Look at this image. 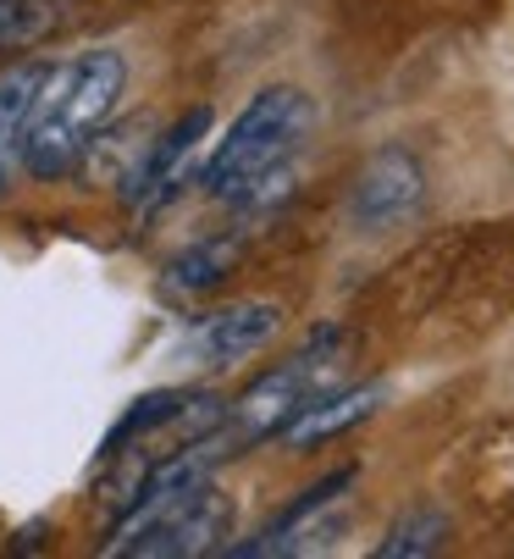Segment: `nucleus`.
<instances>
[{"label":"nucleus","mask_w":514,"mask_h":559,"mask_svg":"<svg viewBox=\"0 0 514 559\" xmlns=\"http://www.w3.org/2000/svg\"><path fill=\"white\" fill-rule=\"evenodd\" d=\"M238 255H243V238L238 233H222V238H200L183 255H171L166 266V288L171 294H211L216 283H227L238 272Z\"/></svg>","instance_id":"9"},{"label":"nucleus","mask_w":514,"mask_h":559,"mask_svg":"<svg viewBox=\"0 0 514 559\" xmlns=\"http://www.w3.org/2000/svg\"><path fill=\"white\" fill-rule=\"evenodd\" d=\"M449 543V515L432 510V504H420L409 515H398L387 526V537L376 543V559H426V554H438Z\"/></svg>","instance_id":"12"},{"label":"nucleus","mask_w":514,"mask_h":559,"mask_svg":"<svg viewBox=\"0 0 514 559\" xmlns=\"http://www.w3.org/2000/svg\"><path fill=\"white\" fill-rule=\"evenodd\" d=\"M382 399H387V388H382V382L326 388V393H315L310 405H304L283 432H277V443H288V449H315V443H326V438H337V432H349V427L371 421Z\"/></svg>","instance_id":"8"},{"label":"nucleus","mask_w":514,"mask_h":559,"mask_svg":"<svg viewBox=\"0 0 514 559\" xmlns=\"http://www.w3.org/2000/svg\"><path fill=\"white\" fill-rule=\"evenodd\" d=\"M232 532V499L216 483H200L189 493H178L160 515H150L128 543H117L111 554H133V559H189V554H222V537Z\"/></svg>","instance_id":"4"},{"label":"nucleus","mask_w":514,"mask_h":559,"mask_svg":"<svg viewBox=\"0 0 514 559\" xmlns=\"http://www.w3.org/2000/svg\"><path fill=\"white\" fill-rule=\"evenodd\" d=\"M56 28H61V7H56V0H0V56L34 50Z\"/></svg>","instance_id":"13"},{"label":"nucleus","mask_w":514,"mask_h":559,"mask_svg":"<svg viewBox=\"0 0 514 559\" xmlns=\"http://www.w3.org/2000/svg\"><path fill=\"white\" fill-rule=\"evenodd\" d=\"M39 72H45V61L0 72V200L12 194V178H17V133H23V117H28Z\"/></svg>","instance_id":"11"},{"label":"nucleus","mask_w":514,"mask_h":559,"mask_svg":"<svg viewBox=\"0 0 514 559\" xmlns=\"http://www.w3.org/2000/svg\"><path fill=\"white\" fill-rule=\"evenodd\" d=\"M211 133V111L205 106H189L178 122H171L160 139H150V150L133 162V173L122 178V200L128 205H144V211H155L171 189H178L189 173H183V162L194 155V144Z\"/></svg>","instance_id":"7"},{"label":"nucleus","mask_w":514,"mask_h":559,"mask_svg":"<svg viewBox=\"0 0 514 559\" xmlns=\"http://www.w3.org/2000/svg\"><path fill=\"white\" fill-rule=\"evenodd\" d=\"M337 360H343V355H337V328H321V333L310 338V349H299L294 360L261 371V377H254V382L232 399L227 416H222V427H216V443L232 454V443L277 438L315 393L337 388Z\"/></svg>","instance_id":"3"},{"label":"nucleus","mask_w":514,"mask_h":559,"mask_svg":"<svg viewBox=\"0 0 514 559\" xmlns=\"http://www.w3.org/2000/svg\"><path fill=\"white\" fill-rule=\"evenodd\" d=\"M189 399H194V388H150L144 399H133V405L117 416V427L106 432V443H100V465H106L111 454H128L139 438H150V432L171 427V421L183 416Z\"/></svg>","instance_id":"10"},{"label":"nucleus","mask_w":514,"mask_h":559,"mask_svg":"<svg viewBox=\"0 0 514 559\" xmlns=\"http://www.w3.org/2000/svg\"><path fill=\"white\" fill-rule=\"evenodd\" d=\"M426 200V173L404 144H382L371 162L360 167L355 189H349V222L360 233H387L398 222H409Z\"/></svg>","instance_id":"6"},{"label":"nucleus","mask_w":514,"mask_h":559,"mask_svg":"<svg viewBox=\"0 0 514 559\" xmlns=\"http://www.w3.org/2000/svg\"><path fill=\"white\" fill-rule=\"evenodd\" d=\"M122 95H128V56L117 45H95L72 61H45L17 133V173L39 183L77 173L89 144L117 117Z\"/></svg>","instance_id":"1"},{"label":"nucleus","mask_w":514,"mask_h":559,"mask_svg":"<svg viewBox=\"0 0 514 559\" xmlns=\"http://www.w3.org/2000/svg\"><path fill=\"white\" fill-rule=\"evenodd\" d=\"M310 128H315V106L304 90H294V84L261 90L227 122L216 155L205 162V173H200L205 194L222 205H254L261 194L283 189Z\"/></svg>","instance_id":"2"},{"label":"nucleus","mask_w":514,"mask_h":559,"mask_svg":"<svg viewBox=\"0 0 514 559\" xmlns=\"http://www.w3.org/2000/svg\"><path fill=\"white\" fill-rule=\"evenodd\" d=\"M277 333H283V305L277 299H238V305L200 316L189 328L183 360L205 366V371H227V366H243L249 355H261Z\"/></svg>","instance_id":"5"}]
</instances>
